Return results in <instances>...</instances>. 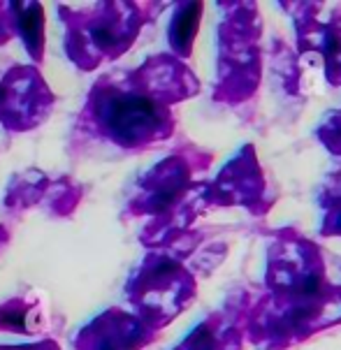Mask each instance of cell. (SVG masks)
I'll return each instance as SVG.
<instances>
[{"mask_svg":"<svg viewBox=\"0 0 341 350\" xmlns=\"http://www.w3.org/2000/svg\"><path fill=\"white\" fill-rule=\"evenodd\" d=\"M107 126L121 139H140L158 126V109L140 96L116 98L107 111Z\"/></svg>","mask_w":341,"mask_h":350,"instance_id":"obj_1","label":"cell"},{"mask_svg":"<svg viewBox=\"0 0 341 350\" xmlns=\"http://www.w3.org/2000/svg\"><path fill=\"white\" fill-rule=\"evenodd\" d=\"M197 14H200L197 5H186V8L177 14L175 26H172V42H175V46H184L193 38V31L197 26Z\"/></svg>","mask_w":341,"mask_h":350,"instance_id":"obj_2","label":"cell"},{"mask_svg":"<svg viewBox=\"0 0 341 350\" xmlns=\"http://www.w3.org/2000/svg\"><path fill=\"white\" fill-rule=\"evenodd\" d=\"M318 288H320L318 276H307L302 281V293L304 295H316V293H318Z\"/></svg>","mask_w":341,"mask_h":350,"instance_id":"obj_3","label":"cell"}]
</instances>
